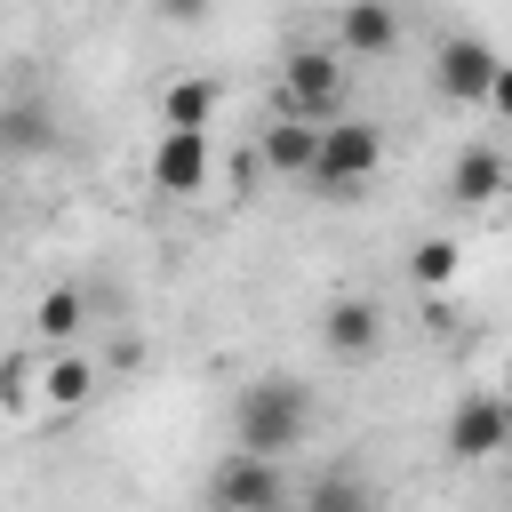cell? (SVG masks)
<instances>
[{"instance_id":"cell-1","label":"cell","mask_w":512,"mask_h":512,"mask_svg":"<svg viewBox=\"0 0 512 512\" xmlns=\"http://www.w3.org/2000/svg\"><path fill=\"white\" fill-rule=\"evenodd\" d=\"M304 432H312V392H304L296 376H264V384H248L240 408H232V440H240L248 456H272V464H280Z\"/></svg>"},{"instance_id":"cell-2","label":"cell","mask_w":512,"mask_h":512,"mask_svg":"<svg viewBox=\"0 0 512 512\" xmlns=\"http://www.w3.org/2000/svg\"><path fill=\"white\" fill-rule=\"evenodd\" d=\"M384 168V136L368 128V120H328V136H320V168H312V184L328 192V200H360V184Z\"/></svg>"},{"instance_id":"cell-3","label":"cell","mask_w":512,"mask_h":512,"mask_svg":"<svg viewBox=\"0 0 512 512\" xmlns=\"http://www.w3.org/2000/svg\"><path fill=\"white\" fill-rule=\"evenodd\" d=\"M496 72H504V56H496L480 32H456V40H440V56H432V80H440L448 104H488Z\"/></svg>"},{"instance_id":"cell-4","label":"cell","mask_w":512,"mask_h":512,"mask_svg":"<svg viewBox=\"0 0 512 512\" xmlns=\"http://www.w3.org/2000/svg\"><path fill=\"white\" fill-rule=\"evenodd\" d=\"M280 96H288V120H320L328 128V112L344 104V64L320 56V48H296L280 64Z\"/></svg>"},{"instance_id":"cell-5","label":"cell","mask_w":512,"mask_h":512,"mask_svg":"<svg viewBox=\"0 0 512 512\" xmlns=\"http://www.w3.org/2000/svg\"><path fill=\"white\" fill-rule=\"evenodd\" d=\"M496 448H512V400H504V392L456 400V416H448V456H456V464H488Z\"/></svg>"},{"instance_id":"cell-6","label":"cell","mask_w":512,"mask_h":512,"mask_svg":"<svg viewBox=\"0 0 512 512\" xmlns=\"http://www.w3.org/2000/svg\"><path fill=\"white\" fill-rule=\"evenodd\" d=\"M208 504H216V512H272V504H288V496H280V464L232 448V456L216 464V480H208Z\"/></svg>"},{"instance_id":"cell-7","label":"cell","mask_w":512,"mask_h":512,"mask_svg":"<svg viewBox=\"0 0 512 512\" xmlns=\"http://www.w3.org/2000/svg\"><path fill=\"white\" fill-rule=\"evenodd\" d=\"M152 184L160 192H200L208 184V128H160V144H152Z\"/></svg>"},{"instance_id":"cell-8","label":"cell","mask_w":512,"mask_h":512,"mask_svg":"<svg viewBox=\"0 0 512 512\" xmlns=\"http://www.w3.org/2000/svg\"><path fill=\"white\" fill-rule=\"evenodd\" d=\"M336 40H344V56H392V48H400V16H392V0H344Z\"/></svg>"},{"instance_id":"cell-9","label":"cell","mask_w":512,"mask_h":512,"mask_svg":"<svg viewBox=\"0 0 512 512\" xmlns=\"http://www.w3.org/2000/svg\"><path fill=\"white\" fill-rule=\"evenodd\" d=\"M496 192H504V152H496V144H464V152L448 160V200L488 208Z\"/></svg>"},{"instance_id":"cell-10","label":"cell","mask_w":512,"mask_h":512,"mask_svg":"<svg viewBox=\"0 0 512 512\" xmlns=\"http://www.w3.org/2000/svg\"><path fill=\"white\" fill-rule=\"evenodd\" d=\"M320 336H328V352L360 360V352H376L384 312H376V304H360V296H344V304H328V312H320Z\"/></svg>"},{"instance_id":"cell-11","label":"cell","mask_w":512,"mask_h":512,"mask_svg":"<svg viewBox=\"0 0 512 512\" xmlns=\"http://www.w3.org/2000/svg\"><path fill=\"white\" fill-rule=\"evenodd\" d=\"M320 120H280V128H264V168H280V176H312L320 168Z\"/></svg>"},{"instance_id":"cell-12","label":"cell","mask_w":512,"mask_h":512,"mask_svg":"<svg viewBox=\"0 0 512 512\" xmlns=\"http://www.w3.org/2000/svg\"><path fill=\"white\" fill-rule=\"evenodd\" d=\"M80 320H88V296H80V288H48L40 312H32V336H40L48 352H64V344L80 336Z\"/></svg>"},{"instance_id":"cell-13","label":"cell","mask_w":512,"mask_h":512,"mask_svg":"<svg viewBox=\"0 0 512 512\" xmlns=\"http://www.w3.org/2000/svg\"><path fill=\"white\" fill-rule=\"evenodd\" d=\"M40 384H48V408H80V400L96 392V368H88L80 352H48V368H40Z\"/></svg>"},{"instance_id":"cell-14","label":"cell","mask_w":512,"mask_h":512,"mask_svg":"<svg viewBox=\"0 0 512 512\" xmlns=\"http://www.w3.org/2000/svg\"><path fill=\"white\" fill-rule=\"evenodd\" d=\"M160 112H168V128H208V120H216V88H208V80H176V88L160 96Z\"/></svg>"},{"instance_id":"cell-15","label":"cell","mask_w":512,"mask_h":512,"mask_svg":"<svg viewBox=\"0 0 512 512\" xmlns=\"http://www.w3.org/2000/svg\"><path fill=\"white\" fill-rule=\"evenodd\" d=\"M304 504H312V512H376V504H368V480H360V472H320Z\"/></svg>"},{"instance_id":"cell-16","label":"cell","mask_w":512,"mask_h":512,"mask_svg":"<svg viewBox=\"0 0 512 512\" xmlns=\"http://www.w3.org/2000/svg\"><path fill=\"white\" fill-rule=\"evenodd\" d=\"M0 136H8V152H48V112H40L32 96H16V104L0 112Z\"/></svg>"},{"instance_id":"cell-17","label":"cell","mask_w":512,"mask_h":512,"mask_svg":"<svg viewBox=\"0 0 512 512\" xmlns=\"http://www.w3.org/2000/svg\"><path fill=\"white\" fill-rule=\"evenodd\" d=\"M408 272H416L424 288H448V280H456V240H416Z\"/></svg>"},{"instance_id":"cell-18","label":"cell","mask_w":512,"mask_h":512,"mask_svg":"<svg viewBox=\"0 0 512 512\" xmlns=\"http://www.w3.org/2000/svg\"><path fill=\"white\" fill-rule=\"evenodd\" d=\"M40 368H48L40 352H8V368H0V376H8V384H0V392H8V408H24V400H32V376H40Z\"/></svg>"},{"instance_id":"cell-19","label":"cell","mask_w":512,"mask_h":512,"mask_svg":"<svg viewBox=\"0 0 512 512\" xmlns=\"http://www.w3.org/2000/svg\"><path fill=\"white\" fill-rule=\"evenodd\" d=\"M488 104H496V112H504V120H512V64H504V72H496V88H488Z\"/></svg>"},{"instance_id":"cell-20","label":"cell","mask_w":512,"mask_h":512,"mask_svg":"<svg viewBox=\"0 0 512 512\" xmlns=\"http://www.w3.org/2000/svg\"><path fill=\"white\" fill-rule=\"evenodd\" d=\"M160 16H176V24H184V16H208V0H160Z\"/></svg>"},{"instance_id":"cell-21","label":"cell","mask_w":512,"mask_h":512,"mask_svg":"<svg viewBox=\"0 0 512 512\" xmlns=\"http://www.w3.org/2000/svg\"><path fill=\"white\" fill-rule=\"evenodd\" d=\"M272 512H312V504H272Z\"/></svg>"},{"instance_id":"cell-22","label":"cell","mask_w":512,"mask_h":512,"mask_svg":"<svg viewBox=\"0 0 512 512\" xmlns=\"http://www.w3.org/2000/svg\"><path fill=\"white\" fill-rule=\"evenodd\" d=\"M504 400H512V368H504Z\"/></svg>"}]
</instances>
